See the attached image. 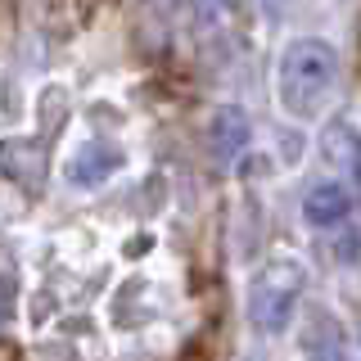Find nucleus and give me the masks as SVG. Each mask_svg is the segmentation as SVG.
<instances>
[{"instance_id": "obj_8", "label": "nucleus", "mask_w": 361, "mask_h": 361, "mask_svg": "<svg viewBox=\"0 0 361 361\" xmlns=\"http://www.w3.org/2000/svg\"><path fill=\"white\" fill-rule=\"evenodd\" d=\"M68 118V90L63 86H45V95L37 99V122L41 131H59Z\"/></svg>"}, {"instance_id": "obj_9", "label": "nucleus", "mask_w": 361, "mask_h": 361, "mask_svg": "<svg viewBox=\"0 0 361 361\" xmlns=\"http://www.w3.org/2000/svg\"><path fill=\"white\" fill-rule=\"evenodd\" d=\"M9 302H14V280H0V325L9 321Z\"/></svg>"}, {"instance_id": "obj_10", "label": "nucleus", "mask_w": 361, "mask_h": 361, "mask_svg": "<svg viewBox=\"0 0 361 361\" xmlns=\"http://www.w3.org/2000/svg\"><path fill=\"white\" fill-rule=\"evenodd\" d=\"M338 257H343V262H353V257H357V235H353V231H348L343 244H338Z\"/></svg>"}, {"instance_id": "obj_5", "label": "nucleus", "mask_w": 361, "mask_h": 361, "mask_svg": "<svg viewBox=\"0 0 361 361\" xmlns=\"http://www.w3.org/2000/svg\"><path fill=\"white\" fill-rule=\"evenodd\" d=\"M248 135H253L248 113L240 104H221L212 113V122H208V154L217 158V163H231V158L248 145Z\"/></svg>"}, {"instance_id": "obj_4", "label": "nucleus", "mask_w": 361, "mask_h": 361, "mask_svg": "<svg viewBox=\"0 0 361 361\" xmlns=\"http://www.w3.org/2000/svg\"><path fill=\"white\" fill-rule=\"evenodd\" d=\"M118 167H122V149H118V145L90 140V145H82V149H73V158H68V167H63V176H68V185L90 190V185H104V180L118 172Z\"/></svg>"}, {"instance_id": "obj_7", "label": "nucleus", "mask_w": 361, "mask_h": 361, "mask_svg": "<svg viewBox=\"0 0 361 361\" xmlns=\"http://www.w3.org/2000/svg\"><path fill=\"white\" fill-rule=\"evenodd\" d=\"M325 158L330 163H338V167H357V131H353V118H338L334 122V131H325Z\"/></svg>"}, {"instance_id": "obj_1", "label": "nucleus", "mask_w": 361, "mask_h": 361, "mask_svg": "<svg viewBox=\"0 0 361 361\" xmlns=\"http://www.w3.org/2000/svg\"><path fill=\"white\" fill-rule=\"evenodd\" d=\"M338 73H343V59H338V50L330 41H321V37L289 41L285 54H280V68H276L280 109L298 122L316 118V113L330 104V95L338 86Z\"/></svg>"}, {"instance_id": "obj_2", "label": "nucleus", "mask_w": 361, "mask_h": 361, "mask_svg": "<svg viewBox=\"0 0 361 361\" xmlns=\"http://www.w3.org/2000/svg\"><path fill=\"white\" fill-rule=\"evenodd\" d=\"M302 289H307V267L293 262V257H271V262L248 280V321L267 334L289 330Z\"/></svg>"}, {"instance_id": "obj_6", "label": "nucleus", "mask_w": 361, "mask_h": 361, "mask_svg": "<svg viewBox=\"0 0 361 361\" xmlns=\"http://www.w3.org/2000/svg\"><path fill=\"white\" fill-rule=\"evenodd\" d=\"M353 212V195H348V185H338V180H321V185L307 190V199H302V221L316 226V231H330Z\"/></svg>"}, {"instance_id": "obj_3", "label": "nucleus", "mask_w": 361, "mask_h": 361, "mask_svg": "<svg viewBox=\"0 0 361 361\" xmlns=\"http://www.w3.org/2000/svg\"><path fill=\"white\" fill-rule=\"evenodd\" d=\"M0 176L23 185L27 195H37L45 185V145L27 140V135H9V140L0 145Z\"/></svg>"}]
</instances>
